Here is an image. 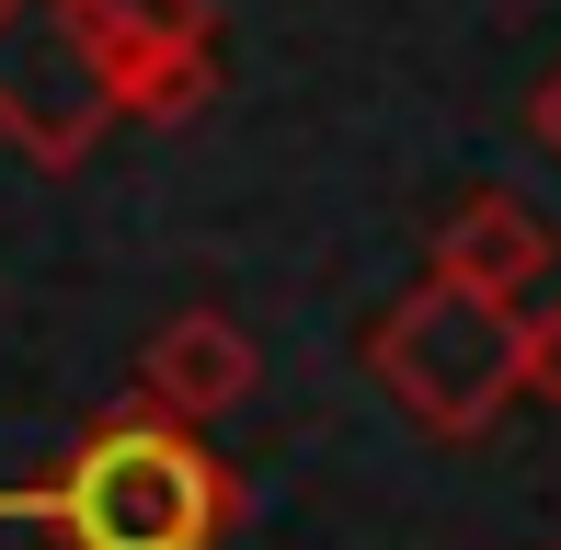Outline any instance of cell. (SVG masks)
Listing matches in <instances>:
<instances>
[{
  "mask_svg": "<svg viewBox=\"0 0 561 550\" xmlns=\"http://www.w3.org/2000/svg\"><path fill=\"white\" fill-rule=\"evenodd\" d=\"M92 58H104V104L126 127H184L218 92V46H92Z\"/></svg>",
  "mask_w": 561,
  "mask_h": 550,
  "instance_id": "8992f818",
  "label": "cell"
},
{
  "mask_svg": "<svg viewBox=\"0 0 561 550\" xmlns=\"http://www.w3.org/2000/svg\"><path fill=\"white\" fill-rule=\"evenodd\" d=\"M81 12H92V46H218L207 0H81Z\"/></svg>",
  "mask_w": 561,
  "mask_h": 550,
  "instance_id": "52a82bcc",
  "label": "cell"
},
{
  "mask_svg": "<svg viewBox=\"0 0 561 550\" xmlns=\"http://www.w3.org/2000/svg\"><path fill=\"white\" fill-rule=\"evenodd\" d=\"M252 367H264V356H252V333L229 310H184V321H161V333L138 344V402L207 436L218 413L252 402Z\"/></svg>",
  "mask_w": 561,
  "mask_h": 550,
  "instance_id": "5b68a950",
  "label": "cell"
},
{
  "mask_svg": "<svg viewBox=\"0 0 561 550\" xmlns=\"http://www.w3.org/2000/svg\"><path fill=\"white\" fill-rule=\"evenodd\" d=\"M367 367L424 436L481 447L504 424V402H516V310H481V298H458V287L424 275V287H401L390 310L367 321Z\"/></svg>",
  "mask_w": 561,
  "mask_h": 550,
  "instance_id": "7a4b0ae2",
  "label": "cell"
},
{
  "mask_svg": "<svg viewBox=\"0 0 561 550\" xmlns=\"http://www.w3.org/2000/svg\"><path fill=\"white\" fill-rule=\"evenodd\" d=\"M252 482L195 424L126 402L46 482H0V528H46V550H229Z\"/></svg>",
  "mask_w": 561,
  "mask_h": 550,
  "instance_id": "6da1fadb",
  "label": "cell"
},
{
  "mask_svg": "<svg viewBox=\"0 0 561 550\" xmlns=\"http://www.w3.org/2000/svg\"><path fill=\"white\" fill-rule=\"evenodd\" d=\"M527 138H539L550 161H561V69H550V81H539V104H527Z\"/></svg>",
  "mask_w": 561,
  "mask_h": 550,
  "instance_id": "9c48e42d",
  "label": "cell"
},
{
  "mask_svg": "<svg viewBox=\"0 0 561 550\" xmlns=\"http://www.w3.org/2000/svg\"><path fill=\"white\" fill-rule=\"evenodd\" d=\"M516 402H550L561 413V298L516 310Z\"/></svg>",
  "mask_w": 561,
  "mask_h": 550,
  "instance_id": "ba28073f",
  "label": "cell"
},
{
  "mask_svg": "<svg viewBox=\"0 0 561 550\" xmlns=\"http://www.w3.org/2000/svg\"><path fill=\"white\" fill-rule=\"evenodd\" d=\"M550 264H561V241H550V218L527 207V195H458V218H436V253H424V275L458 298H481V310H539V287H550Z\"/></svg>",
  "mask_w": 561,
  "mask_h": 550,
  "instance_id": "277c9868",
  "label": "cell"
},
{
  "mask_svg": "<svg viewBox=\"0 0 561 550\" xmlns=\"http://www.w3.org/2000/svg\"><path fill=\"white\" fill-rule=\"evenodd\" d=\"M104 127L115 104H104V58H92V12L0 0V149H23L35 172H81Z\"/></svg>",
  "mask_w": 561,
  "mask_h": 550,
  "instance_id": "3957f363",
  "label": "cell"
}]
</instances>
